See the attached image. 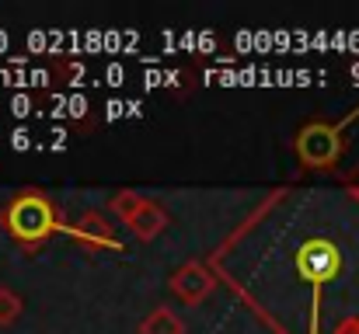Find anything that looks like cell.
Returning a JSON list of instances; mask_svg holds the SVG:
<instances>
[{
    "mask_svg": "<svg viewBox=\"0 0 359 334\" xmlns=\"http://www.w3.org/2000/svg\"><path fill=\"white\" fill-rule=\"evenodd\" d=\"M140 334H185V321H182L175 310L157 307V310L140 324Z\"/></svg>",
    "mask_w": 359,
    "mask_h": 334,
    "instance_id": "obj_7",
    "label": "cell"
},
{
    "mask_svg": "<svg viewBox=\"0 0 359 334\" xmlns=\"http://www.w3.org/2000/svg\"><path fill=\"white\" fill-rule=\"evenodd\" d=\"M4 226L21 240V244H42L53 230H56V216H53V206L35 195V192H25L18 195L7 213H4Z\"/></svg>",
    "mask_w": 359,
    "mask_h": 334,
    "instance_id": "obj_1",
    "label": "cell"
},
{
    "mask_svg": "<svg viewBox=\"0 0 359 334\" xmlns=\"http://www.w3.org/2000/svg\"><path fill=\"white\" fill-rule=\"evenodd\" d=\"M109 206H112V213H116L122 223H129L133 220V213L143 206V199H140L136 192H119V195H112V202H109Z\"/></svg>",
    "mask_w": 359,
    "mask_h": 334,
    "instance_id": "obj_9",
    "label": "cell"
},
{
    "mask_svg": "<svg viewBox=\"0 0 359 334\" xmlns=\"http://www.w3.org/2000/svg\"><path fill=\"white\" fill-rule=\"evenodd\" d=\"M213 286H217V279H213V272H210L203 261H185V265L175 272V279H171V293H175L182 303H189V307L203 303V300L213 293Z\"/></svg>",
    "mask_w": 359,
    "mask_h": 334,
    "instance_id": "obj_4",
    "label": "cell"
},
{
    "mask_svg": "<svg viewBox=\"0 0 359 334\" xmlns=\"http://www.w3.org/2000/svg\"><path fill=\"white\" fill-rule=\"evenodd\" d=\"M342 125L311 122L297 136V157L304 167H335L342 157Z\"/></svg>",
    "mask_w": 359,
    "mask_h": 334,
    "instance_id": "obj_2",
    "label": "cell"
},
{
    "mask_svg": "<svg viewBox=\"0 0 359 334\" xmlns=\"http://www.w3.org/2000/svg\"><path fill=\"white\" fill-rule=\"evenodd\" d=\"M335 334H359V317H349V321H342Z\"/></svg>",
    "mask_w": 359,
    "mask_h": 334,
    "instance_id": "obj_10",
    "label": "cell"
},
{
    "mask_svg": "<svg viewBox=\"0 0 359 334\" xmlns=\"http://www.w3.org/2000/svg\"><path fill=\"white\" fill-rule=\"evenodd\" d=\"M74 233H77L84 244H91V247H116V233H112V226L102 220L98 213H84L81 223L74 226Z\"/></svg>",
    "mask_w": 359,
    "mask_h": 334,
    "instance_id": "obj_6",
    "label": "cell"
},
{
    "mask_svg": "<svg viewBox=\"0 0 359 334\" xmlns=\"http://www.w3.org/2000/svg\"><path fill=\"white\" fill-rule=\"evenodd\" d=\"M126 226H129L140 240H154V237L168 226V216H164V209H161L157 202H147V199H143V206L133 213V220L126 223Z\"/></svg>",
    "mask_w": 359,
    "mask_h": 334,
    "instance_id": "obj_5",
    "label": "cell"
},
{
    "mask_svg": "<svg viewBox=\"0 0 359 334\" xmlns=\"http://www.w3.org/2000/svg\"><path fill=\"white\" fill-rule=\"evenodd\" d=\"M28 146V132H14V150H25Z\"/></svg>",
    "mask_w": 359,
    "mask_h": 334,
    "instance_id": "obj_11",
    "label": "cell"
},
{
    "mask_svg": "<svg viewBox=\"0 0 359 334\" xmlns=\"http://www.w3.org/2000/svg\"><path fill=\"white\" fill-rule=\"evenodd\" d=\"M297 268H300V275H304L307 282H328V279L339 275L342 254H339V247H335L332 240L314 237V240H307V244L297 251Z\"/></svg>",
    "mask_w": 359,
    "mask_h": 334,
    "instance_id": "obj_3",
    "label": "cell"
},
{
    "mask_svg": "<svg viewBox=\"0 0 359 334\" xmlns=\"http://www.w3.org/2000/svg\"><path fill=\"white\" fill-rule=\"evenodd\" d=\"M21 296L14 293V289H0V328H7V324H14L18 317H21Z\"/></svg>",
    "mask_w": 359,
    "mask_h": 334,
    "instance_id": "obj_8",
    "label": "cell"
}]
</instances>
